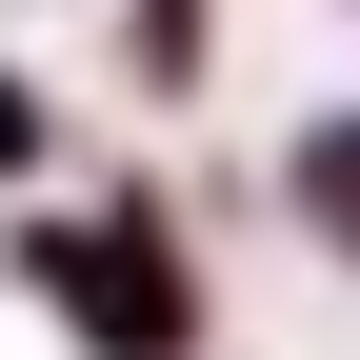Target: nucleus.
Wrapping results in <instances>:
<instances>
[{
	"mask_svg": "<svg viewBox=\"0 0 360 360\" xmlns=\"http://www.w3.org/2000/svg\"><path fill=\"white\" fill-rule=\"evenodd\" d=\"M40 260H60V300H80L120 360H180V340H200V300L160 281V240H141V220H101V240H40Z\"/></svg>",
	"mask_w": 360,
	"mask_h": 360,
	"instance_id": "1",
	"label": "nucleus"
},
{
	"mask_svg": "<svg viewBox=\"0 0 360 360\" xmlns=\"http://www.w3.org/2000/svg\"><path fill=\"white\" fill-rule=\"evenodd\" d=\"M300 220L360 260V120H321V141H300Z\"/></svg>",
	"mask_w": 360,
	"mask_h": 360,
	"instance_id": "2",
	"label": "nucleus"
},
{
	"mask_svg": "<svg viewBox=\"0 0 360 360\" xmlns=\"http://www.w3.org/2000/svg\"><path fill=\"white\" fill-rule=\"evenodd\" d=\"M0 160H40V101H20V80H0Z\"/></svg>",
	"mask_w": 360,
	"mask_h": 360,
	"instance_id": "3",
	"label": "nucleus"
}]
</instances>
